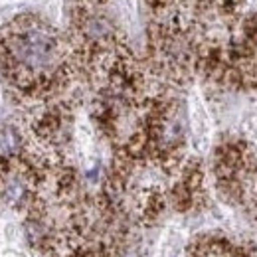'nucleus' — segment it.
<instances>
[{"instance_id": "1", "label": "nucleus", "mask_w": 257, "mask_h": 257, "mask_svg": "<svg viewBox=\"0 0 257 257\" xmlns=\"http://www.w3.org/2000/svg\"><path fill=\"white\" fill-rule=\"evenodd\" d=\"M14 2H46V0H0V4H14Z\"/></svg>"}]
</instances>
